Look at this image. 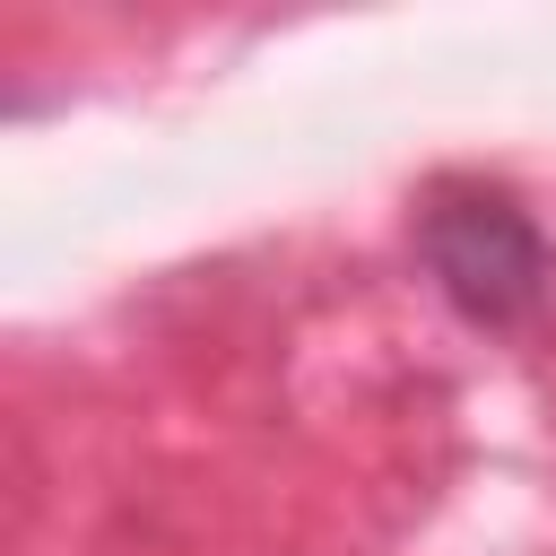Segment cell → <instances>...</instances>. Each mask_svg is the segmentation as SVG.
<instances>
[{
	"instance_id": "1",
	"label": "cell",
	"mask_w": 556,
	"mask_h": 556,
	"mask_svg": "<svg viewBox=\"0 0 556 556\" xmlns=\"http://www.w3.org/2000/svg\"><path fill=\"white\" fill-rule=\"evenodd\" d=\"M417 243H426L434 287L469 321H486V330L530 321L539 295H547V243H539L530 208H513L504 191H443L426 208V235Z\"/></svg>"
}]
</instances>
